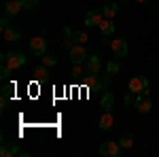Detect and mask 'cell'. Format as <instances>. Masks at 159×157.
Instances as JSON below:
<instances>
[{
    "mask_svg": "<svg viewBox=\"0 0 159 157\" xmlns=\"http://www.w3.org/2000/svg\"><path fill=\"white\" fill-rule=\"evenodd\" d=\"M47 74H49V70H47V66H45V64H40V66L34 68V76H36L38 81H45V79H47Z\"/></svg>",
    "mask_w": 159,
    "mask_h": 157,
    "instance_id": "cell-16",
    "label": "cell"
},
{
    "mask_svg": "<svg viewBox=\"0 0 159 157\" xmlns=\"http://www.w3.org/2000/svg\"><path fill=\"white\" fill-rule=\"evenodd\" d=\"M0 28H2V30H4V28H9V17H7V15L0 19Z\"/></svg>",
    "mask_w": 159,
    "mask_h": 157,
    "instance_id": "cell-26",
    "label": "cell"
},
{
    "mask_svg": "<svg viewBox=\"0 0 159 157\" xmlns=\"http://www.w3.org/2000/svg\"><path fill=\"white\" fill-rule=\"evenodd\" d=\"M30 51H32L34 55H38V58H43V55L47 53V40H45L43 36L30 38Z\"/></svg>",
    "mask_w": 159,
    "mask_h": 157,
    "instance_id": "cell-5",
    "label": "cell"
},
{
    "mask_svg": "<svg viewBox=\"0 0 159 157\" xmlns=\"http://www.w3.org/2000/svg\"><path fill=\"white\" fill-rule=\"evenodd\" d=\"M117 11H119V7H117V4H106L102 13H104V17H106V19H112V17L117 15Z\"/></svg>",
    "mask_w": 159,
    "mask_h": 157,
    "instance_id": "cell-17",
    "label": "cell"
},
{
    "mask_svg": "<svg viewBox=\"0 0 159 157\" xmlns=\"http://www.w3.org/2000/svg\"><path fill=\"white\" fill-rule=\"evenodd\" d=\"M21 9H24V2H21V0L7 2V4H4V15H7V17H15V15L21 11Z\"/></svg>",
    "mask_w": 159,
    "mask_h": 157,
    "instance_id": "cell-9",
    "label": "cell"
},
{
    "mask_svg": "<svg viewBox=\"0 0 159 157\" xmlns=\"http://www.w3.org/2000/svg\"><path fill=\"white\" fill-rule=\"evenodd\" d=\"M110 49H112V51H115V55H119V58H125V55H127V51H129L127 43H125L123 38H115V40H110Z\"/></svg>",
    "mask_w": 159,
    "mask_h": 157,
    "instance_id": "cell-7",
    "label": "cell"
},
{
    "mask_svg": "<svg viewBox=\"0 0 159 157\" xmlns=\"http://www.w3.org/2000/svg\"><path fill=\"white\" fill-rule=\"evenodd\" d=\"M127 87H129V91L132 94H147L148 96V89H151V85H148V79L147 76H142V74H136V76H132L129 79V83H127Z\"/></svg>",
    "mask_w": 159,
    "mask_h": 157,
    "instance_id": "cell-2",
    "label": "cell"
},
{
    "mask_svg": "<svg viewBox=\"0 0 159 157\" xmlns=\"http://www.w3.org/2000/svg\"><path fill=\"white\" fill-rule=\"evenodd\" d=\"M68 55H70L72 64H81V62H85L87 58H89L85 45H81V43H76V45H72V47L68 49Z\"/></svg>",
    "mask_w": 159,
    "mask_h": 157,
    "instance_id": "cell-3",
    "label": "cell"
},
{
    "mask_svg": "<svg viewBox=\"0 0 159 157\" xmlns=\"http://www.w3.org/2000/svg\"><path fill=\"white\" fill-rule=\"evenodd\" d=\"M15 89V85H4L2 87V96H7V98H11V91Z\"/></svg>",
    "mask_w": 159,
    "mask_h": 157,
    "instance_id": "cell-24",
    "label": "cell"
},
{
    "mask_svg": "<svg viewBox=\"0 0 159 157\" xmlns=\"http://www.w3.org/2000/svg\"><path fill=\"white\" fill-rule=\"evenodd\" d=\"M119 145H121V149H132L134 146V136H129V134L123 136L121 140H119Z\"/></svg>",
    "mask_w": 159,
    "mask_h": 157,
    "instance_id": "cell-18",
    "label": "cell"
},
{
    "mask_svg": "<svg viewBox=\"0 0 159 157\" xmlns=\"http://www.w3.org/2000/svg\"><path fill=\"white\" fill-rule=\"evenodd\" d=\"M2 36H4V40H9V43H19V40H21V32L9 25V28L2 30Z\"/></svg>",
    "mask_w": 159,
    "mask_h": 157,
    "instance_id": "cell-11",
    "label": "cell"
},
{
    "mask_svg": "<svg viewBox=\"0 0 159 157\" xmlns=\"http://www.w3.org/2000/svg\"><path fill=\"white\" fill-rule=\"evenodd\" d=\"M81 74H83V68H81V64H74V68H72V76H76V79H79Z\"/></svg>",
    "mask_w": 159,
    "mask_h": 157,
    "instance_id": "cell-25",
    "label": "cell"
},
{
    "mask_svg": "<svg viewBox=\"0 0 159 157\" xmlns=\"http://www.w3.org/2000/svg\"><path fill=\"white\" fill-rule=\"evenodd\" d=\"M119 70H121V66H119L117 62H108V66H106V72H108L110 76H112V74H117Z\"/></svg>",
    "mask_w": 159,
    "mask_h": 157,
    "instance_id": "cell-21",
    "label": "cell"
},
{
    "mask_svg": "<svg viewBox=\"0 0 159 157\" xmlns=\"http://www.w3.org/2000/svg\"><path fill=\"white\" fill-rule=\"evenodd\" d=\"M21 2H24V9H28V11H32V9L38 7V0H21Z\"/></svg>",
    "mask_w": 159,
    "mask_h": 157,
    "instance_id": "cell-22",
    "label": "cell"
},
{
    "mask_svg": "<svg viewBox=\"0 0 159 157\" xmlns=\"http://www.w3.org/2000/svg\"><path fill=\"white\" fill-rule=\"evenodd\" d=\"M100 28V32L104 34V36H110V34H115V24H112V19H102V24L98 25Z\"/></svg>",
    "mask_w": 159,
    "mask_h": 157,
    "instance_id": "cell-14",
    "label": "cell"
},
{
    "mask_svg": "<svg viewBox=\"0 0 159 157\" xmlns=\"http://www.w3.org/2000/svg\"><path fill=\"white\" fill-rule=\"evenodd\" d=\"M112 104H115L112 94H110V91H104V96H102V100H100V106H102L104 110H110V109H112Z\"/></svg>",
    "mask_w": 159,
    "mask_h": 157,
    "instance_id": "cell-15",
    "label": "cell"
},
{
    "mask_svg": "<svg viewBox=\"0 0 159 157\" xmlns=\"http://www.w3.org/2000/svg\"><path fill=\"white\" fill-rule=\"evenodd\" d=\"M98 125H100V130H102V132H108L110 127L115 125V117L110 115V110H104V113H102V117H100Z\"/></svg>",
    "mask_w": 159,
    "mask_h": 157,
    "instance_id": "cell-8",
    "label": "cell"
},
{
    "mask_svg": "<svg viewBox=\"0 0 159 157\" xmlns=\"http://www.w3.org/2000/svg\"><path fill=\"white\" fill-rule=\"evenodd\" d=\"M74 40H76V43H81V45H85L87 40H89V34L79 30V32H74Z\"/></svg>",
    "mask_w": 159,
    "mask_h": 157,
    "instance_id": "cell-19",
    "label": "cell"
},
{
    "mask_svg": "<svg viewBox=\"0 0 159 157\" xmlns=\"http://www.w3.org/2000/svg\"><path fill=\"white\" fill-rule=\"evenodd\" d=\"M136 2H148V0H136Z\"/></svg>",
    "mask_w": 159,
    "mask_h": 157,
    "instance_id": "cell-27",
    "label": "cell"
},
{
    "mask_svg": "<svg viewBox=\"0 0 159 157\" xmlns=\"http://www.w3.org/2000/svg\"><path fill=\"white\" fill-rule=\"evenodd\" d=\"M0 72H2V74H0L2 79H9V74H11L13 70H11V68H9V66H7V64H2V68H0Z\"/></svg>",
    "mask_w": 159,
    "mask_h": 157,
    "instance_id": "cell-23",
    "label": "cell"
},
{
    "mask_svg": "<svg viewBox=\"0 0 159 157\" xmlns=\"http://www.w3.org/2000/svg\"><path fill=\"white\" fill-rule=\"evenodd\" d=\"M134 106L138 109V113H151V109H153V102L148 100L147 94H138L134 100Z\"/></svg>",
    "mask_w": 159,
    "mask_h": 157,
    "instance_id": "cell-6",
    "label": "cell"
},
{
    "mask_svg": "<svg viewBox=\"0 0 159 157\" xmlns=\"http://www.w3.org/2000/svg\"><path fill=\"white\" fill-rule=\"evenodd\" d=\"M43 64H45L47 68H51V66H55V64H57V58H55V55H47V53H45V55H43Z\"/></svg>",
    "mask_w": 159,
    "mask_h": 157,
    "instance_id": "cell-20",
    "label": "cell"
},
{
    "mask_svg": "<svg viewBox=\"0 0 159 157\" xmlns=\"http://www.w3.org/2000/svg\"><path fill=\"white\" fill-rule=\"evenodd\" d=\"M102 19H104V13L89 11L85 15V25H100V24H102Z\"/></svg>",
    "mask_w": 159,
    "mask_h": 157,
    "instance_id": "cell-12",
    "label": "cell"
},
{
    "mask_svg": "<svg viewBox=\"0 0 159 157\" xmlns=\"http://www.w3.org/2000/svg\"><path fill=\"white\" fill-rule=\"evenodd\" d=\"M100 68H102L100 58L98 55H89L87 58V74H100Z\"/></svg>",
    "mask_w": 159,
    "mask_h": 157,
    "instance_id": "cell-10",
    "label": "cell"
},
{
    "mask_svg": "<svg viewBox=\"0 0 159 157\" xmlns=\"http://www.w3.org/2000/svg\"><path fill=\"white\" fill-rule=\"evenodd\" d=\"M2 64H7L11 70H17V68H21L25 64V53L24 51H11V53H2V58H0Z\"/></svg>",
    "mask_w": 159,
    "mask_h": 157,
    "instance_id": "cell-1",
    "label": "cell"
},
{
    "mask_svg": "<svg viewBox=\"0 0 159 157\" xmlns=\"http://www.w3.org/2000/svg\"><path fill=\"white\" fill-rule=\"evenodd\" d=\"M0 155H2V157H13V155H19V146H17V145H9V142H2Z\"/></svg>",
    "mask_w": 159,
    "mask_h": 157,
    "instance_id": "cell-13",
    "label": "cell"
},
{
    "mask_svg": "<svg viewBox=\"0 0 159 157\" xmlns=\"http://www.w3.org/2000/svg\"><path fill=\"white\" fill-rule=\"evenodd\" d=\"M98 151H100V155H104V157H117L121 153V145L115 142V140H106V142L100 145Z\"/></svg>",
    "mask_w": 159,
    "mask_h": 157,
    "instance_id": "cell-4",
    "label": "cell"
}]
</instances>
